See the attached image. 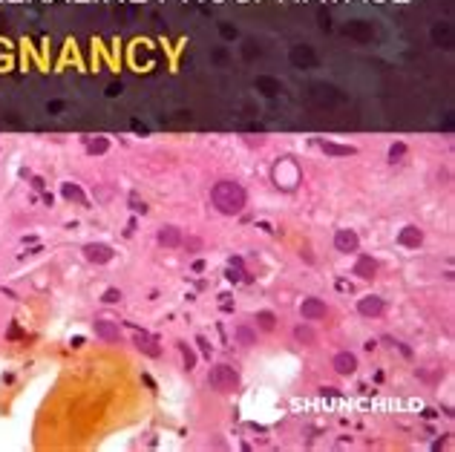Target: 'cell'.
Wrapping results in <instances>:
<instances>
[{"instance_id":"cell-1","label":"cell","mask_w":455,"mask_h":452,"mask_svg":"<svg viewBox=\"0 0 455 452\" xmlns=\"http://www.w3.org/2000/svg\"><path fill=\"white\" fill-rule=\"evenodd\" d=\"M248 193L239 182H231V179H222L210 187V205L219 210L222 216H239L245 210Z\"/></svg>"},{"instance_id":"cell-2","label":"cell","mask_w":455,"mask_h":452,"mask_svg":"<svg viewBox=\"0 0 455 452\" xmlns=\"http://www.w3.org/2000/svg\"><path fill=\"white\" fill-rule=\"evenodd\" d=\"M208 383H210V389H216V392H222V394H231L236 386H239V371H236L234 366H228V363H219V366L210 369Z\"/></svg>"},{"instance_id":"cell-3","label":"cell","mask_w":455,"mask_h":452,"mask_svg":"<svg viewBox=\"0 0 455 452\" xmlns=\"http://www.w3.org/2000/svg\"><path fill=\"white\" fill-rule=\"evenodd\" d=\"M113 256H116V251H113L107 242L84 245V259H87V262H93V265H107V262H113Z\"/></svg>"},{"instance_id":"cell-4","label":"cell","mask_w":455,"mask_h":452,"mask_svg":"<svg viewBox=\"0 0 455 452\" xmlns=\"http://www.w3.org/2000/svg\"><path fill=\"white\" fill-rule=\"evenodd\" d=\"M334 248H337L340 254H357L360 239H357V233H354V231H349V228H340V231L334 233Z\"/></svg>"},{"instance_id":"cell-5","label":"cell","mask_w":455,"mask_h":452,"mask_svg":"<svg viewBox=\"0 0 455 452\" xmlns=\"http://www.w3.org/2000/svg\"><path fill=\"white\" fill-rule=\"evenodd\" d=\"M300 314H303V320H308V323H314V320H323L328 314L326 302L317 300V297H308V300L300 302Z\"/></svg>"},{"instance_id":"cell-6","label":"cell","mask_w":455,"mask_h":452,"mask_svg":"<svg viewBox=\"0 0 455 452\" xmlns=\"http://www.w3.org/2000/svg\"><path fill=\"white\" fill-rule=\"evenodd\" d=\"M331 366H334V371H337V374H343V377H351V374L357 371V357H354L351 351H337V354H334V360H331Z\"/></svg>"},{"instance_id":"cell-7","label":"cell","mask_w":455,"mask_h":452,"mask_svg":"<svg viewBox=\"0 0 455 452\" xmlns=\"http://www.w3.org/2000/svg\"><path fill=\"white\" fill-rule=\"evenodd\" d=\"M291 64L294 67H300V70H308V67H314L317 64V55L311 52V47H305V44H297V47H291Z\"/></svg>"},{"instance_id":"cell-8","label":"cell","mask_w":455,"mask_h":452,"mask_svg":"<svg viewBox=\"0 0 455 452\" xmlns=\"http://www.w3.org/2000/svg\"><path fill=\"white\" fill-rule=\"evenodd\" d=\"M357 311H360L363 317H380V314L386 311V302L380 300V297H374V294H366V297L357 300Z\"/></svg>"},{"instance_id":"cell-9","label":"cell","mask_w":455,"mask_h":452,"mask_svg":"<svg viewBox=\"0 0 455 452\" xmlns=\"http://www.w3.org/2000/svg\"><path fill=\"white\" fill-rule=\"evenodd\" d=\"M156 239H159V245H164V248H179V245H182V231H179L176 225H162V228L156 231Z\"/></svg>"},{"instance_id":"cell-10","label":"cell","mask_w":455,"mask_h":452,"mask_svg":"<svg viewBox=\"0 0 455 452\" xmlns=\"http://www.w3.org/2000/svg\"><path fill=\"white\" fill-rule=\"evenodd\" d=\"M133 343H136V348H139V351H144L147 357H159V354H162V348H159V343H156V340H153V337L147 334V331H136V337H133Z\"/></svg>"},{"instance_id":"cell-11","label":"cell","mask_w":455,"mask_h":452,"mask_svg":"<svg viewBox=\"0 0 455 452\" xmlns=\"http://www.w3.org/2000/svg\"><path fill=\"white\" fill-rule=\"evenodd\" d=\"M420 242H423V231L418 225H406L403 231L397 233V245H403V248H418Z\"/></svg>"},{"instance_id":"cell-12","label":"cell","mask_w":455,"mask_h":452,"mask_svg":"<svg viewBox=\"0 0 455 452\" xmlns=\"http://www.w3.org/2000/svg\"><path fill=\"white\" fill-rule=\"evenodd\" d=\"M346 35L357 38V41H372V38H374V26L369 24V21H354V24L346 26Z\"/></svg>"},{"instance_id":"cell-13","label":"cell","mask_w":455,"mask_h":452,"mask_svg":"<svg viewBox=\"0 0 455 452\" xmlns=\"http://www.w3.org/2000/svg\"><path fill=\"white\" fill-rule=\"evenodd\" d=\"M93 325H95V334L101 337V340H107V343H116L118 337H121L118 334V325L113 323V320H95Z\"/></svg>"},{"instance_id":"cell-14","label":"cell","mask_w":455,"mask_h":452,"mask_svg":"<svg viewBox=\"0 0 455 452\" xmlns=\"http://www.w3.org/2000/svg\"><path fill=\"white\" fill-rule=\"evenodd\" d=\"M374 274H377V262H374L372 256H360V259L354 262V277L374 279Z\"/></svg>"},{"instance_id":"cell-15","label":"cell","mask_w":455,"mask_h":452,"mask_svg":"<svg viewBox=\"0 0 455 452\" xmlns=\"http://www.w3.org/2000/svg\"><path fill=\"white\" fill-rule=\"evenodd\" d=\"M320 150L328 153V156H354V147L351 144H337V141H328V139H320Z\"/></svg>"},{"instance_id":"cell-16","label":"cell","mask_w":455,"mask_h":452,"mask_svg":"<svg viewBox=\"0 0 455 452\" xmlns=\"http://www.w3.org/2000/svg\"><path fill=\"white\" fill-rule=\"evenodd\" d=\"M234 337H236V343H239V346H257V328H251V325H236L234 328Z\"/></svg>"},{"instance_id":"cell-17","label":"cell","mask_w":455,"mask_h":452,"mask_svg":"<svg viewBox=\"0 0 455 452\" xmlns=\"http://www.w3.org/2000/svg\"><path fill=\"white\" fill-rule=\"evenodd\" d=\"M84 147H87L90 156H104V153L110 150V139H107V136H90V139L84 141Z\"/></svg>"},{"instance_id":"cell-18","label":"cell","mask_w":455,"mask_h":452,"mask_svg":"<svg viewBox=\"0 0 455 452\" xmlns=\"http://www.w3.org/2000/svg\"><path fill=\"white\" fill-rule=\"evenodd\" d=\"M257 90L262 95H268V98H274V95L282 93V84L277 81V78H268V75H259L257 78Z\"/></svg>"},{"instance_id":"cell-19","label":"cell","mask_w":455,"mask_h":452,"mask_svg":"<svg viewBox=\"0 0 455 452\" xmlns=\"http://www.w3.org/2000/svg\"><path fill=\"white\" fill-rule=\"evenodd\" d=\"M61 196L70 199V202H78V205H87V196H84L81 185H75V182H64L61 185Z\"/></svg>"},{"instance_id":"cell-20","label":"cell","mask_w":455,"mask_h":452,"mask_svg":"<svg viewBox=\"0 0 455 452\" xmlns=\"http://www.w3.org/2000/svg\"><path fill=\"white\" fill-rule=\"evenodd\" d=\"M294 337H297L300 343H305V346H314V343H317V334H314V328H311V325H305V323L294 328Z\"/></svg>"},{"instance_id":"cell-21","label":"cell","mask_w":455,"mask_h":452,"mask_svg":"<svg viewBox=\"0 0 455 452\" xmlns=\"http://www.w3.org/2000/svg\"><path fill=\"white\" fill-rule=\"evenodd\" d=\"M257 325L262 331H274V328H277V314L274 311H257Z\"/></svg>"},{"instance_id":"cell-22","label":"cell","mask_w":455,"mask_h":452,"mask_svg":"<svg viewBox=\"0 0 455 452\" xmlns=\"http://www.w3.org/2000/svg\"><path fill=\"white\" fill-rule=\"evenodd\" d=\"M403 156H406V144H403V141H395V144L389 147V162L397 164V162H403Z\"/></svg>"},{"instance_id":"cell-23","label":"cell","mask_w":455,"mask_h":452,"mask_svg":"<svg viewBox=\"0 0 455 452\" xmlns=\"http://www.w3.org/2000/svg\"><path fill=\"white\" fill-rule=\"evenodd\" d=\"M179 351H182V360H185V369L190 371L193 366H196V354H193V348L187 346V343H179Z\"/></svg>"},{"instance_id":"cell-24","label":"cell","mask_w":455,"mask_h":452,"mask_svg":"<svg viewBox=\"0 0 455 452\" xmlns=\"http://www.w3.org/2000/svg\"><path fill=\"white\" fill-rule=\"evenodd\" d=\"M225 279H228V282H239V279H242V268H239V265H231L228 271H225Z\"/></svg>"},{"instance_id":"cell-25","label":"cell","mask_w":455,"mask_h":452,"mask_svg":"<svg viewBox=\"0 0 455 452\" xmlns=\"http://www.w3.org/2000/svg\"><path fill=\"white\" fill-rule=\"evenodd\" d=\"M101 300H104V302H110V305H113V302H121V291H118V288H107Z\"/></svg>"},{"instance_id":"cell-26","label":"cell","mask_w":455,"mask_h":452,"mask_svg":"<svg viewBox=\"0 0 455 452\" xmlns=\"http://www.w3.org/2000/svg\"><path fill=\"white\" fill-rule=\"evenodd\" d=\"M196 346L202 348V354H205V357H210V351H213V346L208 343V337H205V334H199V337H196Z\"/></svg>"},{"instance_id":"cell-27","label":"cell","mask_w":455,"mask_h":452,"mask_svg":"<svg viewBox=\"0 0 455 452\" xmlns=\"http://www.w3.org/2000/svg\"><path fill=\"white\" fill-rule=\"evenodd\" d=\"M432 38H435V41H441L443 38V44H446V49H449V32H446V26H438V29H432Z\"/></svg>"},{"instance_id":"cell-28","label":"cell","mask_w":455,"mask_h":452,"mask_svg":"<svg viewBox=\"0 0 455 452\" xmlns=\"http://www.w3.org/2000/svg\"><path fill=\"white\" fill-rule=\"evenodd\" d=\"M317 90V98H323V101H331V98H334V90H331V87H314Z\"/></svg>"},{"instance_id":"cell-29","label":"cell","mask_w":455,"mask_h":452,"mask_svg":"<svg viewBox=\"0 0 455 452\" xmlns=\"http://www.w3.org/2000/svg\"><path fill=\"white\" fill-rule=\"evenodd\" d=\"M130 205H133V210H136V213H147V205H144V202H139V199H130Z\"/></svg>"},{"instance_id":"cell-30","label":"cell","mask_w":455,"mask_h":452,"mask_svg":"<svg viewBox=\"0 0 455 452\" xmlns=\"http://www.w3.org/2000/svg\"><path fill=\"white\" fill-rule=\"evenodd\" d=\"M323 394H328V397H337L340 394V389H334V386H326V389H320Z\"/></svg>"},{"instance_id":"cell-31","label":"cell","mask_w":455,"mask_h":452,"mask_svg":"<svg viewBox=\"0 0 455 452\" xmlns=\"http://www.w3.org/2000/svg\"><path fill=\"white\" fill-rule=\"evenodd\" d=\"M190 268H193V271H196V274H202V271H205V259H196V262H193V265H190Z\"/></svg>"},{"instance_id":"cell-32","label":"cell","mask_w":455,"mask_h":452,"mask_svg":"<svg viewBox=\"0 0 455 452\" xmlns=\"http://www.w3.org/2000/svg\"><path fill=\"white\" fill-rule=\"evenodd\" d=\"M222 35H225V38H236V29H231V26H222Z\"/></svg>"},{"instance_id":"cell-33","label":"cell","mask_w":455,"mask_h":452,"mask_svg":"<svg viewBox=\"0 0 455 452\" xmlns=\"http://www.w3.org/2000/svg\"><path fill=\"white\" fill-rule=\"evenodd\" d=\"M107 95H121V84H113V87L107 90Z\"/></svg>"},{"instance_id":"cell-34","label":"cell","mask_w":455,"mask_h":452,"mask_svg":"<svg viewBox=\"0 0 455 452\" xmlns=\"http://www.w3.org/2000/svg\"><path fill=\"white\" fill-rule=\"evenodd\" d=\"M187 248H193V251H196V248H202V239H187Z\"/></svg>"}]
</instances>
